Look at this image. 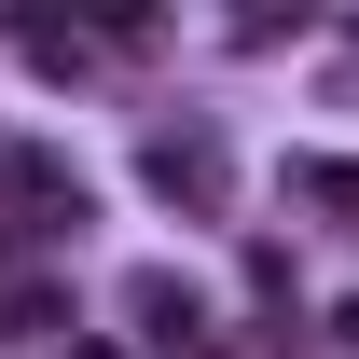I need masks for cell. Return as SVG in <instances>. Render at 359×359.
<instances>
[{
    "mask_svg": "<svg viewBox=\"0 0 359 359\" xmlns=\"http://www.w3.org/2000/svg\"><path fill=\"white\" fill-rule=\"evenodd\" d=\"M152 180H166V194H222V152H208V138H166Z\"/></svg>",
    "mask_w": 359,
    "mask_h": 359,
    "instance_id": "6da1fadb",
    "label": "cell"
}]
</instances>
